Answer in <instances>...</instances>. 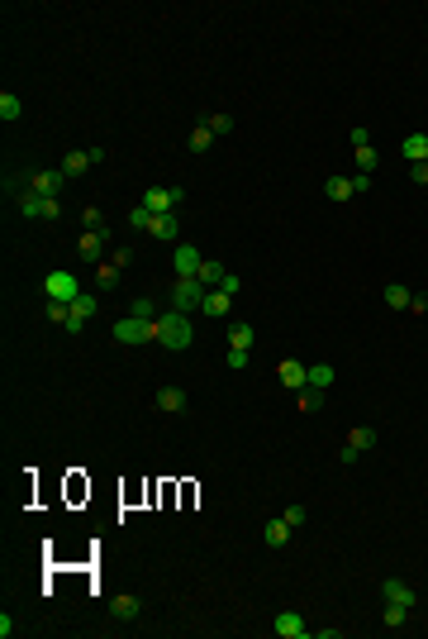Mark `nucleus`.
<instances>
[{"instance_id": "14", "label": "nucleus", "mask_w": 428, "mask_h": 639, "mask_svg": "<svg viewBox=\"0 0 428 639\" xmlns=\"http://www.w3.org/2000/svg\"><path fill=\"white\" fill-rule=\"evenodd\" d=\"M281 382H286L291 391H305V382H310V363L286 358V363H281Z\"/></svg>"}, {"instance_id": "32", "label": "nucleus", "mask_w": 428, "mask_h": 639, "mask_svg": "<svg viewBox=\"0 0 428 639\" xmlns=\"http://www.w3.org/2000/svg\"><path fill=\"white\" fill-rule=\"evenodd\" d=\"M129 315H134V320H157V300L153 296H138L134 305H129Z\"/></svg>"}, {"instance_id": "45", "label": "nucleus", "mask_w": 428, "mask_h": 639, "mask_svg": "<svg viewBox=\"0 0 428 639\" xmlns=\"http://www.w3.org/2000/svg\"><path fill=\"white\" fill-rule=\"evenodd\" d=\"M409 310H414V315H428V296H409Z\"/></svg>"}, {"instance_id": "31", "label": "nucleus", "mask_w": 428, "mask_h": 639, "mask_svg": "<svg viewBox=\"0 0 428 639\" xmlns=\"http://www.w3.org/2000/svg\"><path fill=\"white\" fill-rule=\"evenodd\" d=\"M186 143H191V153H205V148H210V143H214V134H210V124L200 120V124H195V129H191V139H186Z\"/></svg>"}, {"instance_id": "4", "label": "nucleus", "mask_w": 428, "mask_h": 639, "mask_svg": "<svg viewBox=\"0 0 428 639\" xmlns=\"http://www.w3.org/2000/svg\"><path fill=\"white\" fill-rule=\"evenodd\" d=\"M200 305H205V281H200V277H176V286H172V310L191 315V310H200Z\"/></svg>"}, {"instance_id": "29", "label": "nucleus", "mask_w": 428, "mask_h": 639, "mask_svg": "<svg viewBox=\"0 0 428 639\" xmlns=\"http://www.w3.org/2000/svg\"><path fill=\"white\" fill-rule=\"evenodd\" d=\"M386 305L390 310H409V286L405 281H390L386 286Z\"/></svg>"}, {"instance_id": "25", "label": "nucleus", "mask_w": 428, "mask_h": 639, "mask_svg": "<svg viewBox=\"0 0 428 639\" xmlns=\"http://www.w3.org/2000/svg\"><path fill=\"white\" fill-rule=\"evenodd\" d=\"M110 611H115V620H138L143 601H138V597H115V601H110Z\"/></svg>"}, {"instance_id": "33", "label": "nucleus", "mask_w": 428, "mask_h": 639, "mask_svg": "<svg viewBox=\"0 0 428 639\" xmlns=\"http://www.w3.org/2000/svg\"><path fill=\"white\" fill-rule=\"evenodd\" d=\"M205 124H210V134H214V139H224V134H234V115H224V110H219V115H210V120H205Z\"/></svg>"}, {"instance_id": "20", "label": "nucleus", "mask_w": 428, "mask_h": 639, "mask_svg": "<svg viewBox=\"0 0 428 639\" xmlns=\"http://www.w3.org/2000/svg\"><path fill=\"white\" fill-rule=\"evenodd\" d=\"M262 540L272 544V549H281V544H291V525H286V516L267 520V530H262Z\"/></svg>"}, {"instance_id": "38", "label": "nucleus", "mask_w": 428, "mask_h": 639, "mask_svg": "<svg viewBox=\"0 0 428 639\" xmlns=\"http://www.w3.org/2000/svg\"><path fill=\"white\" fill-rule=\"evenodd\" d=\"M229 367H234V372H243V367H248V363H253V353H248V348H229Z\"/></svg>"}, {"instance_id": "44", "label": "nucleus", "mask_w": 428, "mask_h": 639, "mask_svg": "<svg viewBox=\"0 0 428 639\" xmlns=\"http://www.w3.org/2000/svg\"><path fill=\"white\" fill-rule=\"evenodd\" d=\"M371 143V129H352V148H367Z\"/></svg>"}, {"instance_id": "10", "label": "nucleus", "mask_w": 428, "mask_h": 639, "mask_svg": "<svg viewBox=\"0 0 428 639\" xmlns=\"http://www.w3.org/2000/svg\"><path fill=\"white\" fill-rule=\"evenodd\" d=\"M62 186H67L62 167H43V172H34V177H29V191H39V196H58Z\"/></svg>"}, {"instance_id": "12", "label": "nucleus", "mask_w": 428, "mask_h": 639, "mask_svg": "<svg viewBox=\"0 0 428 639\" xmlns=\"http://www.w3.org/2000/svg\"><path fill=\"white\" fill-rule=\"evenodd\" d=\"M381 597H386V601H395V606H409V611L419 606L414 587H409V582H400V578H386V582H381Z\"/></svg>"}, {"instance_id": "27", "label": "nucleus", "mask_w": 428, "mask_h": 639, "mask_svg": "<svg viewBox=\"0 0 428 639\" xmlns=\"http://www.w3.org/2000/svg\"><path fill=\"white\" fill-rule=\"evenodd\" d=\"M348 444L357 449V454H367V449H376V430H371V425H357V430L348 434Z\"/></svg>"}, {"instance_id": "16", "label": "nucleus", "mask_w": 428, "mask_h": 639, "mask_svg": "<svg viewBox=\"0 0 428 639\" xmlns=\"http://www.w3.org/2000/svg\"><path fill=\"white\" fill-rule=\"evenodd\" d=\"M157 410H162V415H181V410H186V391H181V387H162V391H157Z\"/></svg>"}, {"instance_id": "7", "label": "nucleus", "mask_w": 428, "mask_h": 639, "mask_svg": "<svg viewBox=\"0 0 428 639\" xmlns=\"http://www.w3.org/2000/svg\"><path fill=\"white\" fill-rule=\"evenodd\" d=\"M181 200H186V186H148L138 205H148L153 215H172V205H181Z\"/></svg>"}, {"instance_id": "39", "label": "nucleus", "mask_w": 428, "mask_h": 639, "mask_svg": "<svg viewBox=\"0 0 428 639\" xmlns=\"http://www.w3.org/2000/svg\"><path fill=\"white\" fill-rule=\"evenodd\" d=\"M281 516H286V525H291V530H300V525H305V516H310V511H305V506H286V511H281Z\"/></svg>"}, {"instance_id": "23", "label": "nucleus", "mask_w": 428, "mask_h": 639, "mask_svg": "<svg viewBox=\"0 0 428 639\" xmlns=\"http://www.w3.org/2000/svg\"><path fill=\"white\" fill-rule=\"evenodd\" d=\"M20 115H24V100L15 96V91H0V120H5V124H15Z\"/></svg>"}, {"instance_id": "8", "label": "nucleus", "mask_w": 428, "mask_h": 639, "mask_svg": "<svg viewBox=\"0 0 428 639\" xmlns=\"http://www.w3.org/2000/svg\"><path fill=\"white\" fill-rule=\"evenodd\" d=\"M276 635L281 639H314V625L300 611H276Z\"/></svg>"}, {"instance_id": "15", "label": "nucleus", "mask_w": 428, "mask_h": 639, "mask_svg": "<svg viewBox=\"0 0 428 639\" xmlns=\"http://www.w3.org/2000/svg\"><path fill=\"white\" fill-rule=\"evenodd\" d=\"M253 343H257L253 324H248V320H229V348H248V353H253Z\"/></svg>"}, {"instance_id": "22", "label": "nucleus", "mask_w": 428, "mask_h": 639, "mask_svg": "<svg viewBox=\"0 0 428 639\" xmlns=\"http://www.w3.org/2000/svg\"><path fill=\"white\" fill-rule=\"evenodd\" d=\"M333 377H338V372H333V363H310V382H305V387H319V391H329Z\"/></svg>"}, {"instance_id": "41", "label": "nucleus", "mask_w": 428, "mask_h": 639, "mask_svg": "<svg viewBox=\"0 0 428 639\" xmlns=\"http://www.w3.org/2000/svg\"><path fill=\"white\" fill-rule=\"evenodd\" d=\"M238 286H243V281H238V272H229V277L219 281V286H214V291H229V296H238Z\"/></svg>"}, {"instance_id": "24", "label": "nucleus", "mask_w": 428, "mask_h": 639, "mask_svg": "<svg viewBox=\"0 0 428 639\" xmlns=\"http://www.w3.org/2000/svg\"><path fill=\"white\" fill-rule=\"evenodd\" d=\"M324 196L329 200H352L357 191H352V177H329L324 181Z\"/></svg>"}, {"instance_id": "43", "label": "nucleus", "mask_w": 428, "mask_h": 639, "mask_svg": "<svg viewBox=\"0 0 428 639\" xmlns=\"http://www.w3.org/2000/svg\"><path fill=\"white\" fill-rule=\"evenodd\" d=\"M362 458V454H357V449H352V444H343V454H338V463H343V468H352V463Z\"/></svg>"}, {"instance_id": "37", "label": "nucleus", "mask_w": 428, "mask_h": 639, "mask_svg": "<svg viewBox=\"0 0 428 639\" xmlns=\"http://www.w3.org/2000/svg\"><path fill=\"white\" fill-rule=\"evenodd\" d=\"M319 406H324V391H319V387H305V391H300V410H319Z\"/></svg>"}, {"instance_id": "2", "label": "nucleus", "mask_w": 428, "mask_h": 639, "mask_svg": "<svg viewBox=\"0 0 428 639\" xmlns=\"http://www.w3.org/2000/svg\"><path fill=\"white\" fill-rule=\"evenodd\" d=\"M15 200H20V215H29V220H58L62 215V205L58 196H39V191H15Z\"/></svg>"}, {"instance_id": "1", "label": "nucleus", "mask_w": 428, "mask_h": 639, "mask_svg": "<svg viewBox=\"0 0 428 639\" xmlns=\"http://www.w3.org/2000/svg\"><path fill=\"white\" fill-rule=\"evenodd\" d=\"M153 324H157V343H162V348H172V353L191 348L195 329H191V320L181 315V310H167V315H157Z\"/></svg>"}, {"instance_id": "36", "label": "nucleus", "mask_w": 428, "mask_h": 639, "mask_svg": "<svg viewBox=\"0 0 428 639\" xmlns=\"http://www.w3.org/2000/svg\"><path fill=\"white\" fill-rule=\"evenodd\" d=\"M110 262H115L119 272H124V267L134 262V248H129V243H115V248H110Z\"/></svg>"}, {"instance_id": "40", "label": "nucleus", "mask_w": 428, "mask_h": 639, "mask_svg": "<svg viewBox=\"0 0 428 639\" xmlns=\"http://www.w3.org/2000/svg\"><path fill=\"white\" fill-rule=\"evenodd\" d=\"M67 315H72V310H67L62 300H48V320H53V324H67Z\"/></svg>"}, {"instance_id": "5", "label": "nucleus", "mask_w": 428, "mask_h": 639, "mask_svg": "<svg viewBox=\"0 0 428 639\" xmlns=\"http://www.w3.org/2000/svg\"><path fill=\"white\" fill-rule=\"evenodd\" d=\"M43 296H48V300H62V305H72V300L81 296V281H77V272H67V267L48 272V281H43Z\"/></svg>"}, {"instance_id": "26", "label": "nucleus", "mask_w": 428, "mask_h": 639, "mask_svg": "<svg viewBox=\"0 0 428 639\" xmlns=\"http://www.w3.org/2000/svg\"><path fill=\"white\" fill-rule=\"evenodd\" d=\"M96 286H100V291H115V286H119V267L110 258L96 262Z\"/></svg>"}, {"instance_id": "35", "label": "nucleus", "mask_w": 428, "mask_h": 639, "mask_svg": "<svg viewBox=\"0 0 428 639\" xmlns=\"http://www.w3.org/2000/svg\"><path fill=\"white\" fill-rule=\"evenodd\" d=\"M148 224H153V210H148V205H134V210H129V229H148Z\"/></svg>"}, {"instance_id": "18", "label": "nucleus", "mask_w": 428, "mask_h": 639, "mask_svg": "<svg viewBox=\"0 0 428 639\" xmlns=\"http://www.w3.org/2000/svg\"><path fill=\"white\" fill-rule=\"evenodd\" d=\"M148 234H153L157 243H172L176 234H181V224H176V215H153V224H148Z\"/></svg>"}, {"instance_id": "42", "label": "nucleus", "mask_w": 428, "mask_h": 639, "mask_svg": "<svg viewBox=\"0 0 428 639\" xmlns=\"http://www.w3.org/2000/svg\"><path fill=\"white\" fill-rule=\"evenodd\" d=\"M409 177L419 181V186H428V162H409Z\"/></svg>"}, {"instance_id": "17", "label": "nucleus", "mask_w": 428, "mask_h": 639, "mask_svg": "<svg viewBox=\"0 0 428 639\" xmlns=\"http://www.w3.org/2000/svg\"><path fill=\"white\" fill-rule=\"evenodd\" d=\"M229 310H234V296H229V291H205V305H200V315L224 320Z\"/></svg>"}, {"instance_id": "9", "label": "nucleus", "mask_w": 428, "mask_h": 639, "mask_svg": "<svg viewBox=\"0 0 428 639\" xmlns=\"http://www.w3.org/2000/svg\"><path fill=\"white\" fill-rule=\"evenodd\" d=\"M67 310H72V315H67V324H62V329H67V334H81V329H86V320L96 315V296H91V291H81Z\"/></svg>"}, {"instance_id": "6", "label": "nucleus", "mask_w": 428, "mask_h": 639, "mask_svg": "<svg viewBox=\"0 0 428 639\" xmlns=\"http://www.w3.org/2000/svg\"><path fill=\"white\" fill-rule=\"evenodd\" d=\"M119 343H157V324L153 320H134V315H124L115 320V329H110Z\"/></svg>"}, {"instance_id": "13", "label": "nucleus", "mask_w": 428, "mask_h": 639, "mask_svg": "<svg viewBox=\"0 0 428 639\" xmlns=\"http://www.w3.org/2000/svg\"><path fill=\"white\" fill-rule=\"evenodd\" d=\"M200 248H191V243H181V248H176L172 253V267H176V277H195V272H200Z\"/></svg>"}, {"instance_id": "19", "label": "nucleus", "mask_w": 428, "mask_h": 639, "mask_svg": "<svg viewBox=\"0 0 428 639\" xmlns=\"http://www.w3.org/2000/svg\"><path fill=\"white\" fill-rule=\"evenodd\" d=\"M400 153H405V162H428V134H405Z\"/></svg>"}, {"instance_id": "34", "label": "nucleus", "mask_w": 428, "mask_h": 639, "mask_svg": "<svg viewBox=\"0 0 428 639\" xmlns=\"http://www.w3.org/2000/svg\"><path fill=\"white\" fill-rule=\"evenodd\" d=\"M81 229H105V215L96 205H81Z\"/></svg>"}, {"instance_id": "28", "label": "nucleus", "mask_w": 428, "mask_h": 639, "mask_svg": "<svg viewBox=\"0 0 428 639\" xmlns=\"http://www.w3.org/2000/svg\"><path fill=\"white\" fill-rule=\"evenodd\" d=\"M376 162H381V158H376V148H371V143H367V148H352V167H357L362 177H371V167H376Z\"/></svg>"}, {"instance_id": "11", "label": "nucleus", "mask_w": 428, "mask_h": 639, "mask_svg": "<svg viewBox=\"0 0 428 639\" xmlns=\"http://www.w3.org/2000/svg\"><path fill=\"white\" fill-rule=\"evenodd\" d=\"M58 167H62V177H86V172L96 167V153H91V148H72Z\"/></svg>"}, {"instance_id": "21", "label": "nucleus", "mask_w": 428, "mask_h": 639, "mask_svg": "<svg viewBox=\"0 0 428 639\" xmlns=\"http://www.w3.org/2000/svg\"><path fill=\"white\" fill-rule=\"evenodd\" d=\"M195 277L205 281V291H214L219 281L229 277V267H224V262H214V258H205V262H200V272H195Z\"/></svg>"}, {"instance_id": "30", "label": "nucleus", "mask_w": 428, "mask_h": 639, "mask_svg": "<svg viewBox=\"0 0 428 639\" xmlns=\"http://www.w3.org/2000/svg\"><path fill=\"white\" fill-rule=\"evenodd\" d=\"M405 620H409V606H395V601H386V611H381V625H386V630H400Z\"/></svg>"}, {"instance_id": "3", "label": "nucleus", "mask_w": 428, "mask_h": 639, "mask_svg": "<svg viewBox=\"0 0 428 639\" xmlns=\"http://www.w3.org/2000/svg\"><path fill=\"white\" fill-rule=\"evenodd\" d=\"M105 243H115V229L105 224V229H81L77 239V258L81 262H105L110 253H105Z\"/></svg>"}]
</instances>
